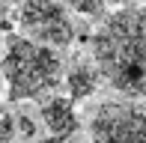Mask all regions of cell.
<instances>
[{"label":"cell","instance_id":"obj_4","mask_svg":"<svg viewBox=\"0 0 146 143\" xmlns=\"http://www.w3.org/2000/svg\"><path fill=\"white\" fill-rule=\"evenodd\" d=\"M18 24L30 42L45 48H66L75 42V24L57 0H24L18 9Z\"/></svg>","mask_w":146,"mask_h":143},{"label":"cell","instance_id":"obj_8","mask_svg":"<svg viewBox=\"0 0 146 143\" xmlns=\"http://www.w3.org/2000/svg\"><path fill=\"white\" fill-rule=\"evenodd\" d=\"M15 131H18L15 116H12V113H3V116H0V143H12Z\"/></svg>","mask_w":146,"mask_h":143},{"label":"cell","instance_id":"obj_1","mask_svg":"<svg viewBox=\"0 0 146 143\" xmlns=\"http://www.w3.org/2000/svg\"><path fill=\"white\" fill-rule=\"evenodd\" d=\"M92 66L122 99H146V6H125L102 21Z\"/></svg>","mask_w":146,"mask_h":143},{"label":"cell","instance_id":"obj_5","mask_svg":"<svg viewBox=\"0 0 146 143\" xmlns=\"http://www.w3.org/2000/svg\"><path fill=\"white\" fill-rule=\"evenodd\" d=\"M42 122L54 137H72L78 131V113L69 99H48L42 105Z\"/></svg>","mask_w":146,"mask_h":143},{"label":"cell","instance_id":"obj_3","mask_svg":"<svg viewBox=\"0 0 146 143\" xmlns=\"http://www.w3.org/2000/svg\"><path fill=\"white\" fill-rule=\"evenodd\" d=\"M92 143H146V99L102 101L90 119Z\"/></svg>","mask_w":146,"mask_h":143},{"label":"cell","instance_id":"obj_6","mask_svg":"<svg viewBox=\"0 0 146 143\" xmlns=\"http://www.w3.org/2000/svg\"><path fill=\"white\" fill-rule=\"evenodd\" d=\"M66 87H69L72 99H90L98 89V72L92 63H75L66 75Z\"/></svg>","mask_w":146,"mask_h":143},{"label":"cell","instance_id":"obj_7","mask_svg":"<svg viewBox=\"0 0 146 143\" xmlns=\"http://www.w3.org/2000/svg\"><path fill=\"white\" fill-rule=\"evenodd\" d=\"M69 6L75 12H84V15H92V18L104 15V0H69Z\"/></svg>","mask_w":146,"mask_h":143},{"label":"cell","instance_id":"obj_2","mask_svg":"<svg viewBox=\"0 0 146 143\" xmlns=\"http://www.w3.org/2000/svg\"><path fill=\"white\" fill-rule=\"evenodd\" d=\"M0 69H3L12 101L45 99L63 81V63L54 54V48H45L30 39H9Z\"/></svg>","mask_w":146,"mask_h":143},{"label":"cell","instance_id":"obj_9","mask_svg":"<svg viewBox=\"0 0 146 143\" xmlns=\"http://www.w3.org/2000/svg\"><path fill=\"white\" fill-rule=\"evenodd\" d=\"M42 143H72V140L69 137H45Z\"/></svg>","mask_w":146,"mask_h":143}]
</instances>
